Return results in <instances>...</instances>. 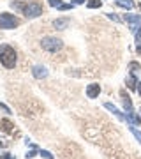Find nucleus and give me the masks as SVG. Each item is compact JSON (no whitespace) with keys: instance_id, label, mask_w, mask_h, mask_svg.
Listing matches in <instances>:
<instances>
[{"instance_id":"nucleus-1","label":"nucleus","mask_w":141,"mask_h":159,"mask_svg":"<svg viewBox=\"0 0 141 159\" xmlns=\"http://www.w3.org/2000/svg\"><path fill=\"white\" fill-rule=\"evenodd\" d=\"M0 62L7 69L14 67L16 66V51H14V48H11L9 44L0 46Z\"/></svg>"},{"instance_id":"nucleus-2","label":"nucleus","mask_w":141,"mask_h":159,"mask_svg":"<svg viewBox=\"0 0 141 159\" xmlns=\"http://www.w3.org/2000/svg\"><path fill=\"white\" fill-rule=\"evenodd\" d=\"M41 46H42L46 51L55 53V51L62 50V41L56 39V37H42V41H41Z\"/></svg>"},{"instance_id":"nucleus-3","label":"nucleus","mask_w":141,"mask_h":159,"mask_svg":"<svg viewBox=\"0 0 141 159\" xmlns=\"http://www.w3.org/2000/svg\"><path fill=\"white\" fill-rule=\"evenodd\" d=\"M18 25H20V20L14 14H7V12L0 14V29H14Z\"/></svg>"},{"instance_id":"nucleus-4","label":"nucleus","mask_w":141,"mask_h":159,"mask_svg":"<svg viewBox=\"0 0 141 159\" xmlns=\"http://www.w3.org/2000/svg\"><path fill=\"white\" fill-rule=\"evenodd\" d=\"M23 14L27 18H37L39 14H42V7H41L39 4H28V6H25V9H23Z\"/></svg>"},{"instance_id":"nucleus-5","label":"nucleus","mask_w":141,"mask_h":159,"mask_svg":"<svg viewBox=\"0 0 141 159\" xmlns=\"http://www.w3.org/2000/svg\"><path fill=\"white\" fill-rule=\"evenodd\" d=\"M125 21L129 23L130 30L136 32V30L139 29V25H141V16H138V14H125Z\"/></svg>"},{"instance_id":"nucleus-6","label":"nucleus","mask_w":141,"mask_h":159,"mask_svg":"<svg viewBox=\"0 0 141 159\" xmlns=\"http://www.w3.org/2000/svg\"><path fill=\"white\" fill-rule=\"evenodd\" d=\"M99 94H101V85H97V83H92V85L86 87V96L90 97V99H95Z\"/></svg>"},{"instance_id":"nucleus-7","label":"nucleus","mask_w":141,"mask_h":159,"mask_svg":"<svg viewBox=\"0 0 141 159\" xmlns=\"http://www.w3.org/2000/svg\"><path fill=\"white\" fill-rule=\"evenodd\" d=\"M32 74H34L35 78H46L48 76V71H46V67H42V66H34V69H32Z\"/></svg>"},{"instance_id":"nucleus-8","label":"nucleus","mask_w":141,"mask_h":159,"mask_svg":"<svg viewBox=\"0 0 141 159\" xmlns=\"http://www.w3.org/2000/svg\"><path fill=\"white\" fill-rule=\"evenodd\" d=\"M104 108H106V110H109V111H111L113 115H117V117H118L120 120H125V117H124L122 113H120V110L117 108V106H113L111 102H106V104H104Z\"/></svg>"},{"instance_id":"nucleus-9","label":"nucleus","mask_w":141,"mask_h":159,"mask_svg":"<svg viewBox=\"0 0 141 159\" xmlns=\"http://www.w3.org/2000/svg\"><path fill=\"white\" fill-rule=\"evenodd\" d=\"M0 129L2 131H6V133H12V129H14V125L9 122V120L6 119H0Z\"/></svg>"},{"instance_id":"nucleus-10","label":"nucleus","mask_w":141,"mask_h":159,"mask_svg":"<svg viewBox=\"0 0 141 159\" xmlns=\"http://www.w3.org/2000/svg\"><path fill=\"white\" fill-rule=\"evenodd\" d=\"M67 25H69V20H67V18H62V20H56V21L53 23V27H55V29H58V30H64L65 27H67Z\"/></svg>"},{"instance_id":"nucleus-11","label":"nucleus","mask_w":141,"mask_h":159,"mask_svg":"<svg viewBox=\"0 0 141 159\" xmlns=\"http://www.w3.org/2000/svg\"><path fill=\"white\" fill-rule=\"evenodd\" d=\"M117 6L124 7V9H132L134 7V2L132 0H117Z\"/></svg>"},{"instance_id":"nucleus-12","label":"nucleus","mask_w":141,"mask_h":159,"mask_svg":"<svg viewBox=\"0 0 141 159\" xmlns=\"http://www.w3.org/2000/svg\"><path fill=\"white\" fill-rule=\"evenodd\" d=\"M136 85H138V81H136V74L130 73V74H129V78H127V87H129L130 90H134Z\"/></svg>"},{"instance_id":"nucleus-13","label":"nucleus","mask_w":141,"mask_h":159,"mask_svg":"<svg viewBox=\"0 0 141 159\" xmlns=\"http://www.w3.org/2000/svg\"><path fill=\"white\" fill-rule=\"evenodd\" d=\"M86 6H88V9H97V7L102 6V2H101V0H88V2H86Z\"/></svg>"},{"instance_id":"nucleus-14","label":"nucleus","mask_w":141,"mask_h":159,"mask_svg":"<svg viewBox=\"0 0 141 159\" xmlns=\"http://www.w3.org/2000/svg\"><path fill=\"white\" fill-rule=\"evenodd\" d=\"M124 108L127 110V111H132V102H130L129 97H124Z\"/></svg>"},{"instance_id":"nucleus-15","label":"nucleus","mask_w":141,"mask_h":159,"mask_svg":"<svg viewBox=\"0 0 141 159\" xmlns=\"http://www.w3.org/2000/svg\"><path fill=\"white\" fill-rule=\"evenodd\" d=\"M129 67H130V73L136 74V73H138V69H139V64H138V62H130Z\"/></svg>"},{"instance_id":"nucleus-16","label":"nucleus","mask_w":141,"mask_h":159,"mask_svg":"<svg viewBox=\"0 0 141 159\" xmlns=\"http://www.w3.org/2000/svg\"><path fill=\"white\" fill-rule=\"evenodd\" d=\"M130 133H132V134L138 138V142H141V131H138L136 127H130Z\"/></svg>"},{"instance_id":"nucleus-17","label":"nucleus","mask_w":141,"mask_h":159,"mask_svg":"<svg viewBox=\"0 0 141 159\" xmlns=\"http://www.w3.org/2000/svg\"><path fill=\"white\" fill-rule=\"evenodd\" d=\"M48 4H50L51 7H58V9H60V6H62L60 0H48Z\"/></svg>"},{"instance_id":"nucleus-18","label":"nucleus","mask_w":141,"mask_h":159,"mask_svg":"<svg viewBox=\"0 0 141 159\" xmlns=\"http://www.w3.org/2000/svg\"><path fill=\"white\" fill-rule=\"evenodd\" d=\"M108 18H109V20H113V21H117V23L122 21V20H120V18L117 16V14H113V12H108Z\"/></svg>"},{"instance_id":"nucleus-19","label":"nucleus","mask_w":141,"mask_h":159,"mask_svg":"<svg viewBox=\"0 0 141 159\" xmlns=\"http://www.w3.org/2000/svg\"><path fill=\"white\" fill-rule=\"evenodd\" d=\"M74 4H62L60 6V11H69V9H73Z\"/></svg>"},{"instance_id":"nucleus-20","label":"nucleus","mask_w":141,"mask_h":159,"mask_svg":"<svg viewBox=\"0 0 141 159\" xmlns=\"http://www.w3.org/2000/svg\"><path fill=\"white\" fill-rule=\"evenodd\" d=\"M41 156H42V157H46V159H53V156H51L48 150H41Z\"/></svg>"},{"instance_id":"nucleus-21","label":"nucleus","mask_w":141,"mask_h":159,"mask_svg":"<svg viewBox=\"0 0 141 159\" xmlns=\"http://www.w3.org/2000/svg\"><path fill=\"white\" fill-rule=\"evenodd\" d=\"M136 41H138V43H141V29L136 30Z\"/></svg>"},{"instance_id":"nucleus-22","label":"nucleus","mask_w":141,"mask_h":159,"mask_svg":"<svg viewBox=\"0 0 141 159\" xmlns=\"http://www.w3.org/2000/svg\"><path fill=\"white\" fill-rule=\"evenodd\" d=\"M0 159H14L11 154H4V156H0Z\"/></svg>"},{"instance_id":"nucleus-23","label":"nucleus","mask_w":141,"mask_h":159,"mask_svg":"<svg viewBox=\"0 0 141 159\" xmlns=\"http://www.w3.org/2000/svg\"><path fill=\"white\" fill-rule=\"evenodd\" d=\"M0 110H2V111H6V113H9V108H7L6 104H0Z\"/></svg>"},{"instance_id":"nucleus-24","label":"nucleus","mask_w":141,"mask_h":159,"mask_svg":"<svg viewBox=\"0 0 141 159\" xmlns=\"http://www.w3.org/2000/svg\"><path fill=\"white\" fill-rule=\"evenodd\" d=\"M34 156H35V150H30V152H27V159H28V157H34Z\"/></svg>"},{"instance_id":"nucleus-25","label":"nucleus","mask_w":141,"mask_h":159,"mask_svg":"<svg viewBox=\"0 0 141 159\" xmlns=\"http://www.w3.org/2000/svg\"><path fill=\"white\" fill-rule=\"evenodd\" d=\"M0 147H7V143L4 142V140H0Z\"/></svg>"},{"instance_id":"nucleus-26","label":"nucleus","mask_w":141,"mask_h":159,"mask_svg":"<svg viewBox=\"0 0 141 159\" xmlns=\"http://www.w3.org/2000/svg\"><path fill=\"white\" fill-rule=\"evenodd\" d=\"M85 0H74V4H83Z\"/></svg>"},{"instance_id":"nucleus-27","label":"nucleus","mask_w":141,"mask_h":159,"mask_svg":"<svg viewBox=\"0 0 141 159\" xmlns=\"http://www.w3.org/2000/svg\"><path fill=\"white\" fill-rule=\"evenodd\" d=\"M138 85H139V87H138V92H139V96H141V81L138 83Z\"/></svg>"},{"instance_id":"nucleus-28","label":"nucleus","mask_w":141,"mask_h":159,"mask_svg":"<svg viewBox=\"0 0 141 159\" xmlns=\"http://www.w3.org/2000/svg\"><path fill=\"white\" fill-rule=\"evenodd\" d=\"M138 53H141V44H139V46H138Z\"/></svg>"},{"instance_id":"nucleus-29","label":"nucleus","mask_w":141,"mask_h":159,"mask_svg":"<svg viewBox=\"0 0 141 159\" xmlns=\"http://www.w3.org/2000/svg\"><path fill=\"white\" fill-rule=\"evenodd\" d=\"M139 7H141V4H139Z\"/></svg>"}]
</instances>
